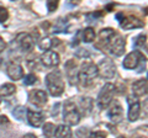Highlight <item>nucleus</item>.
I'll use <instances>...</instances> for the list:
<instances>
[{"instance_id":"20e7f679","label":"nucleus","mask_w":148,"mask_h":138,"mask_svg":"<svg viewBox=\"0 0 148 138\" xmlns=\"http://www.w3.org/2000/svg\"><path fill=\"white\" fill-rule=\"evenodd\" d=\"M115 85L111 84V83H106L103 86V89L100 90V93L98 95V106L104 110L108 109L110 106V104L112 102L114 95H115Z\"/></svg>"},{"instance_id":"f8f14e48","label":"nucleus","mask_w":148,"mask_h":138,"mask_svg":"<svg viewBox=\"0 0 148 138\" xmlns=\"http://www.w3.org/2000/svg\"><path fill=\"white\" fill-rule=\"evenodd\" d=\"M16 42L18 43L22 51H31L35 44L34 37L30 33H20L16 37Z\"/></svg>"},{"instance_id":"c9c22d12","label":"nucleus","mask_w":148,"mask_h":138,"mask_svg":"<svg viewBox=\"0 0 148 138\" xmlns=\"http://www.w3.org/2000/svg\"><path fill=\"white\" fill-rule=\"evenodd\" d=\"M119 138H125V137H122V136H121V137H119Z\"/></svg>"},{"instance_id":"9d476101","label":"nucleus","mask_w":148,"mask_h":138,"mask_svg":"<svg viewBox=\"0 0 148 138\" xmlns=\"http://www.w3.org/2000/svg\"><path fill=\"white\" fill-rule=\"evenodd\" d=\"M6 74L8 77L12 80H18L24 77V69L20 66L18 63L15 62H11L8 64V68H6Z\"/></svg>"},{"instance_id":"b1692460","label":"nucleus","mask_w":148,"mask_h":138,"mask_svg":"<svg viewBox=\"0 0 148 138\" xmlns=\"http://www.w3.org/2000/svg\"><path fill=\"white\" fill-rule=\"evenodd\" d=\"M38 46H40V48L42 51H46V52H47V51H49L51 48L53 47V40L51 37H45V38H42L40 41Z\"/></svg>"},{"instance_id":"4be33fe9","label":"nucleus","mask_w":148,"mask_h":138,"mask_svg":"<svg viewBox=\"0 0 148 138\" xmlns=\"http://www.w3.org/2000/svg\"><path fill=\"white\" fill-rule=\"evenodd\" d=\"M16 91V86L11 84V83H6V84H4L0 86V96H10L12 95Z\"/></svg>"},{"instance_id":"39448f33","label":"nucleus","mask_w":148,"mask_h":138,"mask_svg":"<svg viewBox=\"0 0 148 138\" xmlns=\"http://www.w3.org/2000/svg\"><path fill=\"white\" fill-rule=\"evenodd\" d=\"M96 67H98L99 75L101 78H104V79H111L116 74V66H115V63L110 58L101 59L100 63Z\"/></svg>"},{"instance_id":"f3484780","label":"nucleus","mask_w":148,"mask_h":138,"mask_svg":"<svg viewBox=\"0 0 148 138\" xmlns=\"http://www.w3.org/2000/svg\"><path fill=\"white\" fill-rule=\"evenodd\" d=\"M77 70V63L74 61H68L66 63V74L68 77V79L71 80V84H75L78 80V73Z\"/></svg>"},{"instance_id":"72a5a7b5","label":"nucleus","mask_w":148,"mask_h":138,"mask_svg":"<svg viewBox=\"0 0 148 138\" xmlns=\"http://www.w3.org/2000/svg\"><path fill=\"white\" fill-rule=\"evenodd\" d=\"M4 49H5V42H4V40L1 38V36H0V53H1Z\"/></svg>"},{"instance_id":"2f4dec72","label":"nucleus","mask_w":148,"mask_h":138,"mask_svg":"<svg viewBox=\"0 0 148 138\" xmlns=\"http://www.w3.org/2000/svg\"><path fill=\"white\" fill-rule=\"evenodd\" d=\"M89 138H106V133L100 132V131H96V132L90 133Z\"/></svg>"},{"instance_id":"aec40b11","label":"nucleus","mask_w":148,"mask_h":138,"mask_svg":"<svg viewBox=\"0 0 148 138\" xmlns=\"http://www.w3.org/2000/svg\"><path fill=\"white\" fill-rule=\"evenodd\" d=\"M80 107L83 110V115L88 116L92 110V100L90 98H83L80 100Z\"/></svg>"},{"instance_id":"412c9836","label":"nucleus","mask_w":148,"mask_h":138,"mask_svg":"<svg viewBox=\"0 0 148 138\" xmlns=\"http://www.w3.org/2000/svg\"><path fill=\"white\" fill-rule=\"evenodd\" d=\"M82 40L86 43H90L95 40V31L92 27H86L82 32Z\"/></svg>"},{"instance_id":"f03ea898","label":"nucleus","mask_w":148,"mask_h":138,"mask_svg":"<svg viewBox=\"0 0 148 138\" xmlns=\"http://www.w3.org/2000/svg\"><path fill=\"white\" fill-rule=\"evenodd\" d=\"M98 75H99V72H98L96 64L91 62H85L82 64L80 70L78 72V80H79L82 85L88 86L94 81V79Z\"/></svg>"},{"instance_id":"a878e982","label":"nucleus","mask_w":148,"mask_h":138,"mask_svg":"<svg viewBox=\"0 0 148 138\" xmlns=\"http://www.w3.org/2000/svg\"><path fill=\"white\" fill-rule=\"evenodd\" d=\"M54 125L53 123H45V126H43V133H45V136H47V137H52L54 135Z\"/></svg>"},{"instance_id":"5701e85b","label":"nucleus","mask_w":148,"mask_h":138,"mask_svg":"<svg viewBox=\"0 0 148 138\" xmlns=\"http://www.w3.org/2000/svg\"><path fill=\"white\" fill-rule=\"evenodd\" d=\"M12 115H14V117L17 118V120H20V121H24L25 117L27 116V109L25 106H17L14 109V111H12Z\"/></svg>"},{"instance_id":"9b49d317","label":"nucleus","mask_w":148,"mask_h":138,"mask_svg":"<svg viewBox=\"0 0 148 138\" xmlns=\"http://www.w3.org/2000/svg\"><path fill=\"white\" fill-rule=\"evenodd\" d=\"M41 62L46 67H57L59 64V56L57 52L47 51L41 56Z\"/></svg>"},{"instance_id":"c85d7f7f","label":"nucleus","mask_w":148,"mask_h":138,"mask_svg":"<svg viewBox=\"0 0 148 138\" xmlns=\"http://www.w3.org/2000/svg\"><path fill=\"white\" fill-rule=\"evenodd\" d=\"M75 56L78 57V58H88L90 56V52L88 49H78L77 52H75Z\"/></svg>"},{"instance_id":"4468645a","label":"nucleus","mask_w":148,"mask_h":138,"mask_svg":"<svg viewBox=\"0 0 148 138\" xmlns=\"http://www.w3.org/2000/svg\"><path fill=\"white\" fill-rule=\"evenodd\" d=\"M29 99H30V101L32 104L42 106V105H45L46 102H47L48 96H47V94H46V91H43V90H34V91L30 93Z\"/></svg>"},{"instance_id":"473e14b6","label":"nucleus","mask_w":148,"mask_h":138,"mask_svg":"<svg viewBox=\"0 0 148 138\" xmlns=\"http://www.w3.org/2000/svg\"><path fill=\"white\" fill-rule=\"evenodd\" d=\"M9 122V118L6 117V116H0V125H5V123H8Z\"/></svg>"},{"instance_id":"6e6552de","label":"nucleus","mask_w":148,"mask_h":138,"mask_svg":"<svg viewBox=\"0 0 148 138\" xmlns=\"http://www.w3.org/2000/svg\"><path fill=\"white\" fill-rule=\"evenodd\" d=\"M127 104H128V120L130 121H136V120L138 118V116H140L141 113V105H140V101H138V99L136 98V96H128L127 98Z\"/></svg>"},{"instance_id":"7c9ffc66","label":"nucleus","mask_w":148,"mask_h":138,"mask_svg":"<svg viewBox=\"0 0 148 138\" xmlns=\"http://www.w3.org/2000/svg\"><path fill=\"white\" fill-rule=\"evenodd\" d=\"M47 9H48V11L49 12H52V11H54L56 9L58 8V1H47Z\"/></svg>"},{"instance_id":"393cba45","label":"nucleus","mask_w":148,"mask_h":138,"mask_svg":"<svg viewBox=\"0 0 148 138\" xmlns=\"http://www.w3.org/2000/svg\"><path fill=\"white\" fill-rule=\"evenodd\" d=\"M135 47L141 48V49H147V36L146 35H140L135 41Z\"/></svg>"},{"instance_id":"e433bc0d","label":"nucleus","mask_w":148,"mask_h":138,"mask_svg":"<svg viewBox=\"0 0 148 138\" xmlns=\"http://www.w3.org/2000/svg\"><path fill=\"white\" fill-rule=\"evenodd\" d=\"M0 102H1V98H0Z\"/></svg>"},{"instance_id":"a211bd4d","label":"nucleus","mask_w":148,"mask_h":138,"mask_svg":"<svg viewBox=\"0 0 148 138\" xmlns=\"http://www.w3.org/2000/svg\"><path fill=\"white\" fill-rule=\"evenodd\" d=\"M115 36H116L115 30H112V29H103L100 31V33H99V41H100L101 44H104V47H106Z\"/></svg>"},{"instance_id":"f704fd0d","label":"nucleus","mask_w":148,"mask_h":138,"mask_svg":"<svg viewBox=\"0 0 148 138\" xmlns=\"http://www.w3.org/2000/svg\"><path fill=\"white\" fill-rule=\"evenodd\" d=\"M24 138H37L34 133H27V135H25L24 136Z\"/></svg>"},{"instance_id":"c756f323","label":"nucleus","mask_w":148,"mask_h":138,"mask_svg":"<svg viewBox=\"0 0 148 138\" xmlns=\"http://www.w3.org/2000/svg\"><path fill=\"white\" fill-rule=\"evenodd\" d=\"M77 136L79 138H89L90 132L86 130V128H80V130L77 131Z\"/></svg>"},{"instance_id":"f257e3e1","label":"nucleus","mask_w":148,"mask_h":138,"mask_svg":"<svg viewBox=\"0 0 148 138\" xmlns=\"http://www.w3.org/2000/svg\"><path fill=\"white\" fill-rule=\"evenodd\" d=\"M46 86L48 93L52 96H61L64 91V80L62 73L59 70H53L46 77Z\"/></svg>"},{"instance_id":"1a4fd4ad","label":"nucleus","mask_w":148,"mask_h":138,"mask_svg":"<svg viewBox=\"0 0 148 138\" xmlns=\"http://www.w3.org/2000/svg\"><path fill=\"white\" fill-rule=\"evenodd\" d=\"M120 26L123 30H133V29H142L145 26V24H143L142 20H140L136 16H127L125 19H122Z\"/></svg>"},{"instance_id":"ddd939ff","label":"nucleus","mask_w":148,"mask_h":138,"mask_svg":"<svg viewBox=\"0 0 148 138\" xmlns=\"http://www.w3.org/2000/svg\"><path fill=\"white\" fill-rule=\"evenodd\" d=\"M27 121L32 127H40L42 126L45 121V116L42 112L35 111V110H27Z\"/></svg>"},{"instance_id":"2eb2a0df","label":"nucleus","mask_w":148,"mask_h":138,"mask_svg":"<svg viewBox=\"0 0 148 138\" xmlns=\"http://www.w3.org/2000/svg\"><path fill=\"white\" fill-rule=\"evenodd\" d=\"M108 116L114 123H119L122 120V107L119 101H114V105L110 107Z\"/></svg>"},{"instance_id":"423d86ee","label":"nucleus","mask_w":148,"mask_h":138,"mask_svg":"<svg viewBox=\"0 0 148 138\" xmlns=\"http://www.w3.org/2000/svg\"><path fill=\"white\" fill-rule=\"evenodd\" d=\"M146 61V57L142 54L141 51H133V52L128 53L126 57L123 59V63L122 66L125 69H136L140 63L145 62Z\"/></svg>"},{"instance_id":"cd10ccee","label":"nucleus","mask_w":148,"mask_h":138,"mask_svg":"<svg viewBox=\"0 0 148 138\" xmlns=\"http://www.w3.org/2000/svg\"><path fill=\"white\" fill-rule=\"evenodd\" d=\"M8 17H9V12L8 10L4 6H0V22H5L8 20Z\"/></svg>"},{"instance_id":"0eeeda50","label":"nucleus","mask_w":148,"mask_h":138,"mask_svg":"<svg viewBox=\"0 0 148 138\" xmlns=\"http://www.w3.org/2000/svg\"><path fill=\"white\" fill-rule=\"evenodd\" d=\"M125 40L121 37V36H115V37L110 41V43L106 46L109 53L114 57H121L125 53Z\"/></svg>"},{"instance_id":"6ab92c4d","label":"nucleus","mask_w":148,"mask_h":138,"mask_svg":"<svg viewBox=\"0 0 148 138\" xmlns=\"http://www.w3.org/2000/svg\"><path fill=\"white\" fill-rule=\"evenodd\" d=\"M56 138H72V130L67 125H61L54 130Z\"/></svg>"},{"instance_id":"7ed1b4c3","label":"nucleus","mask_w":148,"mask_h":138,"mask_svg":"<svg viewBox=\"0 0 148 138\" xmlns=\"http://www.w3.org/2000/svg\"><path fill=\"white\" fill-rule=\"evenodd\" d=\"M63 120L67 123V126H75L80 121V113L77 110V105L71 100L64 104Z\"/></svg>"},{"instance_id":"dca6fc26","label":"nucleus","mask_w":148,"mask_h":138,"mask_svg":"<svg viewBox=\"0 0 148 138\" xmlns=\"http://www.w3.org/2000/svg\"><path fill=\"white\" fill-rule=\"evenodd\" d=\"M132 93L133 96L141 98L147 94V79H140L132 84Z\"/></svg>"},{"instance_id":"bb28decb","label":"nucleus","mask_w":148,"mask_h":138,"mask_svg":"<svg viewBox=\"0 0 148 138\" xmlns=\"http://www.w3.org/2000/svg\"><path fill=\"white\" fill-rule=\"evenodd\" d=\"M36 80H37V78L35 74H27L24 78V84L25 85H32L36 83Z\"/></svg>"}]
</instances>
